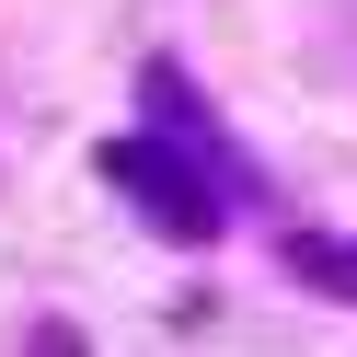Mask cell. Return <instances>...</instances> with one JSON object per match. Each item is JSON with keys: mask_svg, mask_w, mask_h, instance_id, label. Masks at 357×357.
Masks as SVG:
<instances>
[{"mask_svg": "<svg viewBox=\"0 0 357 357\" xmlns=\"http://www.w3.org/2000/svg\"><path fill=\"white\" fill-rule=\"evenodd\" d=\"M288 277L323 300H357V242H288Z\"/></svg>", "mask_w": 357, "mask_h": 357, "instance_id": "7a4b0ae2", "label": "cell"}, {"mask_svg": "<svg viewBox=\"0 0 357 357\" xmlns=\"http://www.w3.org/2000/svg\"><path fill=\"white\" fill-rule=\"evenodd\" d=\"M104 173L150 196V231H173V242H208V231H219V208H208V185H196V173L173 162V150H150V139H127V150H104Z\"/></svg>", "mask_w": 357, "mask_h": 357, "instance_id": "6da1fadb", "label": "cell"}]
</instances>
